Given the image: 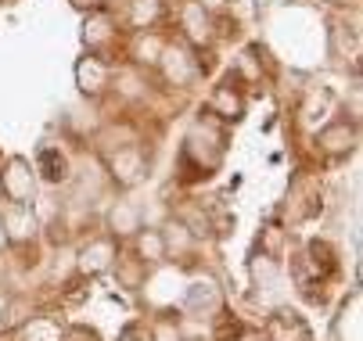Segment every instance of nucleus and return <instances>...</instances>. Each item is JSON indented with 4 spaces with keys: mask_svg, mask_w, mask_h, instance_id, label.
Listing matches in <instances>:
<instances>
[{
    "mask_svg": "<svg viewBox=\"0 0 363 341\" xmlns=\"http://www.w3.org/2000/svg\"><path fill=\"white\" fill-rule=\"evenodd\" d=\"M0 194H4L8 202L29 205L33 194H36V169H33V162L15 155L4 169H0Z\"/></svg>",
    "mask_w": 363,
    "mask_h": 341,
    "instance_id": "1",
    "label": "nucleus"
},
{
    "mask_svg": "<svg viewBox=\"0 0 363 341\" xmlns=\"http://www.w3.org/2000/svg\"><path fill=\"white\" fill-rule=\"evenodd\" d=\"M0 226H4V241H8V245H29V241L36 237V212H33V205L4 202V205H0Z\"/></svg>",
    "mask_w": 363,
    "mask_h": 341,
    "instance_id": "2",
    "label": "nucleus"
},
{
    "mask_svg": "<svg viewBox=\"0 0 363 341\" xmlns=\"http://www.w3.org/2000/svg\"><path fill=\"white\" fill-rule=\"evenodd\" d=\"M116 259H119V245H116V237L108 233V237H94L90 245H83L76 266H79L83 277H101V273H108L116 266Z\"/></svg>",
    "mask_w": 363,
    "mask_h": 341,
    "instance_id": "3",
    "label": "nucleus"
},
{
    "mask_svg": "<svg viewBox=\"0 0 363 341\" xmlns=\"http://www.w3.org/2000/svg\"><path fill=\"white\" fill-rule=\"evenodd\" d=\"M159 65H162V72H166V79L173 86H187L198 76V62L191 58V51H187V47H180V43H166L162 47Z\"/></svg>",
    "mask_w": 363,
    "mask_h": 341,
    "instance_id": "4",
    "label": "nucleus"
},
{
    "mask_svg": "<svg viewBox=\"0 0 363 341\" xmlns=\"http://www.w3.org/2000/svg\"><path fill=\"white\" fill-rule=\"evenodd\" d=\"M108 83H112V69H108L105 58H97V54L79 58V65H76V86H79L86 97H101Z\"/></svg>",
    "mask_w": 363,
    "mask_h": 341,
    "instance_id": "5",
    "label": "nucleus"
},
{
    "mask_svg": "<svg viewBox=\"0 0 363 341\" xmlns=\"http://www.w3.org/2000/svg\"><path fill=\"white\" fill-rule=\"evenodd\" d=\"M108 173H112V180H116L119 187H133V183L144 180L147 158H144V151H137V148H123L119 155L108 158Z\"/></svg>",
    "mask_w": 363,
    "mask_h": 341,
    "instance_id": "6",
    "label": "nucleus"
},
{
    "mask_svg": "<svg viewBox=\"0 0 363 341\" xmlns=\"http://www.w3.org/2000/svg\"><path fill=\"white\" fill-rule=\"evenodd\" d=\"M180 25H184V36L191 43H209L213 40V18H209V8H201L198 0H187L180 8Z\"/></svg>",
    "mask_w": 363,
    "mask_h": 341,
    "instance_id": "7",
    "label": "nucleus"
},
{
    "mask_svg": "<svg viewBox=\"0 0 363 341\" xmlns=\"http://www.w3.org/2000/svg\"><path fill=\"white\" fill-rule=\"evenodd\" d=\"M223 306V295H220V287L216 280H194L187 287V299H184V309L194 313V316H209Z\"/></svg>",
    "mask_w": 363,
    "mask_h": 341,
    "instance_id": "8",
    "label": "nucleus"
},
{
    "mask_svg": "<svg viewBox=\"0 0 363 341\" xmlns=\"http://www.w3.org/2000/svg\"><path fill=\"white\" fill-rule=\"evenodd\" d=\"M108 233L116 237V241H123V237H133L140 226H144V212H140V205H133V202H116L112 209H108Z\"/></svg>",
    "mask_w": 363,
    "mask_h": 341,
    "instance_id": "9",
    "label": "nucleus"
},
{
    "mask_svg": "<svg viewBox=\"0 0 363 341\" xmlns=\"http://www.w3.org/2000/svg\"><path fill=\"white\" fill-rule=\"evenodd\" d=\"M317 144H320V151L331 155V158H342L356 148V126L349 122H331L328 129L317 133Z\"/></svg>",
    "mask_w": 363,
    "mask_h": 341,
    "instance_id": "10",
    "label": "nucleus"
},
{
    "mask_svg": "<svg viewBox=\"0 0 363 341\" xmlns=\"http://www.w3.org/2000/svg\"><path fill=\"white\" fill-rule=\"evenodd\" d=\"M209 115H216V119H223V122H238V119L245 115V97H241L230 83L216 86L213 97H209Z\"/></svg>",
    "mask_w": 363,
    "mask_h": 341,
    "instance_id": "11",
    "label": "nucleus"
},
{
    "mask_svg": "<svg viewBox=\"0 0 363 341\" xmlns=\"http://www.w3.org/2000/svg\"><path fill=\"white\" fill-rule=\"evenodd\" d=\"M133 255H137L144 266H155V262L169 259V255H166L162 230H155V226H140V230L133 233Z\"/></svg>",
    "mask_w": 363,
    "mask_h": 341,
    "instance_id": "12",
    "label": "nucleus"
},
{
    "mask_svg": "<svg viewBox=\"0 0 363 341\" xmlns=\"http://www.w3.org/2000/svg\"><path fill=\"white\" fill-rule=\"evenodd\" d=\"M263 337H267V341H306L309 330H306L302 316H295V313L284 309V313H274V316H270Z\"/></svg>",
    "mask_w": 363,
    "mask_h": 341,
    "instance_id": "13",
    "label": "nucleus"
},
{
    "mask_svg": "<svg viewBox=\"0 0 363 341\" xmlns=\"http://www.w3.org/2000/svg\"><path fill=\"white\" fill-rule=\"evenodd\" d=\"M36 173H40L47 183H62V180L69 176V162H65V155H62L58 148H40V155H36Z\"/></svg>",
    "mask_w": 363,
    "mask_h": 341,
    "instance_id": "14",
    "label": "nucleus"
},
{
    "mask_svg": "<svg viewBox=\"0 0 363 341\" xmlns=\"http://www.w3.org/2000/svg\"><path fill=\"white\" fill-rule=\"evenodd\" d=\"M22 337L26 341H65V327L55 316H33L22 327Z\"/></svg>",
    "mask_w": 363,
    "mask_h": 341,
    "instance_id": "15",
    "label": "nucleus"
},
{
    "mask_svg": "<svg viewBox=\"0 0 363 341\" xmlns=\"http://www.w3.org/2000/svg\"><path fill=\"white\" fill-rule=\"evenodd\" d=\"M162 241H166V255H173V252H191V248H194V233H191L180 219H173V223L162 226Z\"/></svg>",
    "mask_w": 363,
    "mask_h": 341,
    "instance_id": "16",
    "label": "nucleus"
},
{
    "mask_svg": "<svg viewBox=\"0 0 363 341\" xmlns=\"http://www.w3.org/2000/svg\"><path fill=\"white\" fill-rule=\"evenodd\" d=\"M112 36H116L112 22H108V18H101V15H97V18H90V22H86V33H83V40L90 43V54L97 51V47H105Z\"/></svg>",
    "mask_w": 363,
    "mask_h": 341,
    "instance_id": "17",
    "label": "nucleus"
},
{
    "mask_svg": "<svg viewBox=\"0 0 363 341\" xmlns=\"http://www.w3.org/2000/svg\"><path fill=\"white\" fill-rule=\"evenodd\" d=\"M162 47H166V43H162L159 36H155V33H151V36H140V40H137V47H133V58H137L140 65H159Z\"/></svg>",
    "mask_w": 363,
    "mask_h": 341,
    "instance_id": "18",
    "label": "nucleus"
},
{
    "mask_svg": "<svg viewBox=\"0 0 363 341\" xmlns=\"http://www.w3.org/2000/svg\"><path fill=\"white\" fill-rule=\"evenodd\" d=\"M159 11H162V0H130V22L140 29L159 18Z\"/></svg>",
    "mask_w": 363,
    "mask_h": 341,
    "instance_id": "19",
    "label": "nucleus"
},
{
    "mask_svg": "<svg viewBox=\"0 0 363 341\" xmlns=\"http://www.w3.org/2000/svg\"><path fill=\"white\" fill-rule=\"evenodd\" d=\"M147 337H151V341H187L184 330H180V323L169 320V316H159V320H155L151 330H147Z\"/></svg>",
    "mask_w": 363,
    "mask_h": 341,
    "instance_id": "20",
    "label": "nucleus"
},
{
    "mask_svg": "<svg viewBox=\"0 0 363 341\" xmlns=\"http://www.w3.org/2000/svg\"><path fill=\"white\" fill-rule=\"evenodd\" d=\"M112 270L123 277V284H126V287H140V277H144V270H147V266H144L137 255H133V259H123V255H119Z\"/></svg>",
    "mask_w": 363,
    "mask_h": 341,
    "instance_id": "21",
    "label": "nucleus"
},
{
    "mask_svg": "<svg viewBox=\"0 0 363 341\" xmlns=\"http://www.w3.org/2000/svg\"><path fill=\"white\" fill-rule=\"evenodd\" d=\"M11 327V299H8V291L0 287V334H4Z\"/></svg>",
    "mask_w": 363,
    "mask_h": 341,
    "instance_id": "22",
    "label": "nucleus"
},
{
    "mask_svg": "<svg viewBox=\"0 0 363 341\" xmlns=\"http://www.w3.org/2000/svg\"><path fill=\"white\" fill-rule=\"evenodd\" d=\"M234 341H267V337H263V330H255V327H238Z\"/></svg>",
    "mask_w": 363,
    "mask_h": 341,
    "instance_id": "23",
    "label": "nucleus"
},
{
    "mask_svg": "<svg viewBox=\"0 0 363 341\" xmlns=\"http://www.w3.org/2000/svg\"><path fill=\"white\" fill-rule=\"evenodd\" d=\"M119 341H151V337H147V330H144V327H137V323H133V327H126V330L119 334Z\"/></svg>",
    "mask_w": 363,
    "mask_h": 341,
    "instance_id": "24",
    "label": "nucleus"
},
{
    "mask_svg": "<svg viewBox=\"0 0 363 341\" xmlns=\"http://www.w3.org/2000/svg\"><path fill=\"white\" fill-rule=\"evenodd\" d=\"M267 252H270V255L281 252V230H277V226H267Z\"/></svg>",
    "mask_w": 363,
    "mask_h": 341,
    "instance_id": "25",
    "label": "nucleus"
},
{
    "mask_svg": "<svg viewBox=\"0 0 363 341\" xmlns=\"http://www.w3.org/2000/svg\"><path fill=\"white\" fill-rule=\"evenodd\" d=\"M198 4H201V8H220L223 0H198Z\"/></svg>",
    "mask_w": 363,
    "mask_h": 341,
    "instance_id": "26",
    "label": "nucleus"
},
{
    "mask_svg": "<svg viewBox=\"0 0 363 341\" xmlns=\"http://www.w3.org/2000/svg\"><path fill=\"white\" fill-rule=\"evenodd\" d=\"M267 4H270V0H255V8H259V11H263Z\"/></svg>",
    "mask_w": 363,
    "mask_h": 341,
    "instance_id": "27",
    "label": "nucleus"
},
{
    "mask_svg": "<svg viewBox=\"0 0 363 341\" xmlns=\"http://www.w3.org/2000/svg\"><path fill=\"white\" fill-rule=\"evenodd\" d=\"M8 245V241H4V226H0V248H4Z\"/></svg>",
    "mask_w": 363,
    "mask_h": 341,
    "instance_id": "28",
    "label": "nucleus"
},
{
    "mask_svg": "<svg viewBox=\"0 0 363 341\" xmlns=\"http://www.w3.org/2000/svg\"><path fill=\"white\" fill-rule=\"evenodd\" d=\"M65 341H79V337H76V334H65ZM94 341H97V337H94Z\"/></svg>",
    "mask_w": 363,
    "mask_h": 341,
    "instance_id": "29",
    "label": "nucleus"
},
{
    "mask_svg": "<svg viewBox=\"0 0 363 341\" xmlns=\"http://www.w3.org/2000/svg\"><path fill=\"white\" fill-rule=\"evenodd\" d=\"M331 4H345V0H331Z\"/></svg>",
    "mask_w": 363,
    "mask_h": 341,
    "instance_id": "30",
    "label": "nucleus"
}]
</instances>
